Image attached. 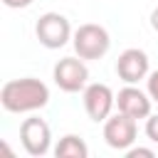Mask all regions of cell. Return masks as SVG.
I'll list each match as a JSON object with an SVG mask.
<instances>
[{"label":"cell","instance_id":"1","mask_svg":"<svg viewBox=\"0 0 158 158\" xmlns=\"http://www.w3.org/2000/svg\"><path fill=\"white\" fill-rule=\"evenodd\" d=\"M47 101H49V89L44 81L35 77L12 79L0 89V104L10 114H30L47 106Z\"/></svg>","mask_w":158,"mask_h":158},{"label":"cell","instance_id":"2","mask_svg":"<svg viewBox=\"0 0 158 158\" xmlns=\"http://www.w3.org/2000/svg\"><path fill=\"white\" fill-rule=\"evenodd\" d=\"M72 44H74L77 57H81V59H101L111 47V37L101 25L86 22V25L77 27V32L72 35Z\"/></svg>","mask_w":158,"mask_h":158},{"label":"cell","instance_id":"3","mask_svg":"<svg viewBox=\"0 0 158 158\" xmlns=\"http://www.w3.org/2000/svg\"><path fill=\"white\" fill-rule=\"evenodd\" d=\"M35 35L40 40V44H44L47 49H59L69 42L72 37V27L69 20L59 12H44L37 25H35Z\"/></svg>","mask_w":158,"mask_h":158},{"label":"cell","instance_id":"4","mask_svg":"<svg viewBox=\"0 0 158 158\" xmlns=\"http://www.w3.org/2000/svg\"><path fill=\"white\" fill-rule=\"evenodd\" d=\"M54 84L62 89V91H69V94H74V91H81L84 86H86V79H89V69H86V64H84V59L79 57H64V59H59L57 64H54Z\"/></svg>","mask_w":158,"mask_h":158},{"label":"cell","instance_id":"5","mask_svg":"<svg viewBox=\"0 0 158 158\" xmlns=\"http://www.w3.org/2000/svg\"><path fill=\"white\" fill-rule=\"evenodd\" d=\"M20 141H22V146L30 156H44L52 146V131H49L44 118L30 116L20 126Z\"/></svg>","mask_w":158,"mask_h":158},{"label":"cell","instance_id":"6","mask_svg":"<svg viewBox=\"0 0 158 158\" xmlns=\"http://www.w3.org/2000/svg\"><path fill=\"white\" fill-rule=\"evenodd\" d=\"M104 138L111 148L116 151H128L136 141V118L126 116V114H116V116H109L104 121Z\"/></svg>","mask_w":158,"mask_h":158},{"label":"cell","instance_id":"7","mask_svg":"<svg viewBox=\"0 0 158 158\" xmlns=\"http://www.w3.org/2000/svg\"><path fill=\"white\" fill-rule=\"evenodd\" d=\"M114 104H116V96L106 84H86L84 86V109L91 121H96V123L106 121Z\"/></svg>","mask_w":158,"mask_h":158},{"label":"cell","instance_id":"8","mask_svg":"<svg viewBox=\"0 0 158 158\" xmlns=\"http://www.w3.org/2000/svg\"><path fill=\"white\" fill-rule=\"evenodd\" d=\"M116 74L126 84H136V81L146 79L148 77V54L138 47L123 49L116 59Z\"/></svg>","mask_w":158,"mask_h":158},{"label":"cell","instance_id":"9","mask_svg":"<svg viewBox=\"0 0 158 158\" xmlns=\"http://www.w3.org/2000/svg\"><path fill=\"white\" fill-rule=\"evenodd\" d=\"M116 106L121 114L131 118H148L151 116V94H143L138 86H123L116 94Z\"/></svg>","mask_w":158,"mask_h":158},{"label":"cell","instance_id":"10","mask_svg":"<svg viewBox=\"0 0 158 158\" xmlns=\"http://www.w3.org/2000/svg\"><path fill=\"white\" fill-rule=\"evenodd\" d=\"M54 156L57 158H86L89 156V148H86L84 138H79L74 133H67L54 146Z\"/></svg>","mask_w":158,"mask_h":158},{"label":"cell","instance_id":"11","mask_svg":"<svg viewBox=\"0 0 158 158\" xmlns=\"http://www.w3.org/2000/svg\"><path fill=\"white\" fill-rule=\"evenodd\" d=\"M146 136L153 143H158V114L156 116H148V121H146Z\"/></svg>","mask_w":158,"mask_h":158},{"label":"cell","instance_id":"12","mask_svg":"<svg viewBox=\"0 0 158 158\" xmlns=\"http://www.w3.org/2000/svg\"><path fill=\"white\" fill-rule=\"evenodd\" d=\"M148 94H151V99L158 104V69L148 74Z\"/></svg>","mask_w":158,"mask_h":158},{"label":"cell","instance_id":"13","mask_svg":"<svg viewBox=\"0 0 158 158\" xmlns=\"http://www.w3.org/2000/svg\"><path fill=\"white\" fill-rule=\"evenodd\" d=\"M126 156H128V158H138V156L153 158V151H151V148H141V146H138V148H128V151H126Z\"/></svg>","mask_w":158,"mask_h":158},{"label":"cell","instance_id":"14","mask_svg":"<svg viewBox=\"0 0 158 158\" xmlns=\"http://www.w3.org/2000/svg\"><path fill=\"white\" fill-rule=\"evenodd\" d=\"M7 7H15V10H20V7H30L32 5V0H2Z\"/></svg>","mask_w":158,"mask_h":158},{"label":"cell","instance_id":"15","mask_svg":"<svg viewBox=\"0 0 158 158\" xmlns=\"http://www.w3.org/2000/svg\"><path fill=\"white\" fill-rule=\"evenodd\" d=\"M151 27H153V30L158 32V7H156V10L151 12Z\"/></svg>","mask_w":158,"mask_h":158}]
</instances>
